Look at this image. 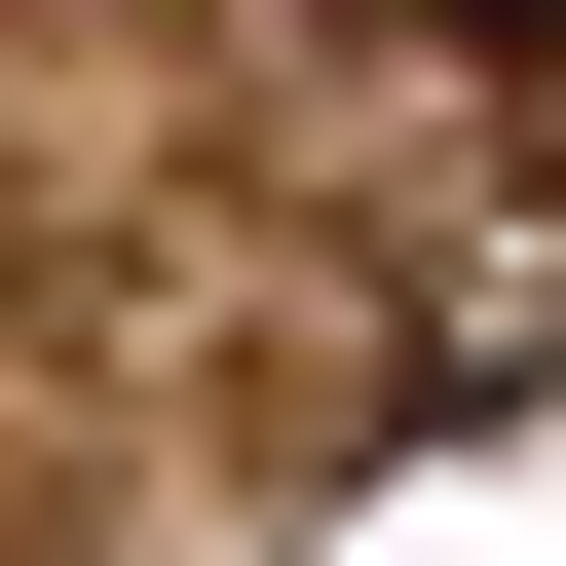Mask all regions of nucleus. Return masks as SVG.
Segmentation results:
<instances>
[{
    "mask_svg": "<svg viewBox=\"0 0 566 566\" xmlns=\"http://www.w3.org/2000/svg\"><path fill=\"white\" fill-rule=\"evenodd\" d=\"M416 39H453V76H566V0H416Z\"/></svg>",
    "mask_w": 566,
    "mask_h": 566,
    "instance_id": "obj_1",
    "label": "nucleus"
}]
</instances>
